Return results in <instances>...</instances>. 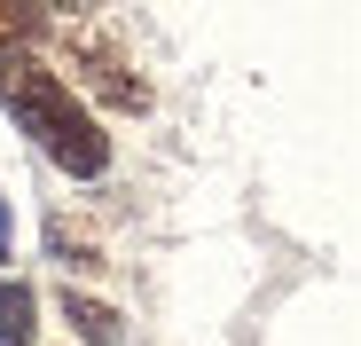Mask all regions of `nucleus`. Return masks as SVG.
<instances>
[{"label":"nucleus","instance_id":"f257e3e1","mask_svg":"<svg viewBox=\"0 0 361 346\" xmlns=\"http://www.w3.org/2000/svg\"><path fill=\"white\" fill-rule=\"evenodd\" d=\"M0 110L39 142V157L47 165H63L71 181H94V173H110V134L87 119V102L55 79V71H39L32 55H8L0 64Z\"/></svg>","mask_w":361,"mask_h":346},{"label":"nucleus","instance_id":"f03ea898","mask_svg":"<svg viewBox=\"0 0 361 346\" xmlns=\"http://www.w3.org/2000/svg\"><path fill=\"white\" fill-rule=\"evenodd\" d=\"M71 71H79V87H87L102 110H149V79H142L102 32H71Z\"/></svg>","mask_w":361,"mask_h":346},{"label":"nucleus","instance_id":"7ed1b4c3","mask_svg":"<svg viewBox=\"0 0 361 346\" xmlns=\"http://www.w3.org/2000/svg\"><path fill=\"white\" fill-rule=\"evenodd\" d=\"M63 323L79 330V346H126L118 307H102V299H87V292H63Z\"/></svg>","mask_w":361,"mask_h":346},{"label":"nucleus","instance_id":"20e7f679","mask_svg":"<svg viewBox=\"0 0 361 346\" xmlns=\"http://www.w3.org/2000/svg\"><path fill=\"white\" fill-rule=\"evenodd\" d=\"M32 40H39V8L32 0H0V64L8 55H32Z\"/></svg>","mask_w":361,"mask_h":346},{"label":"nucleus","instance_id":"39448f33","mask_svg":"<svg viewBox=\"0 0 361 346\" xmlns=\"http://www.w3.org/2000/svg\"><path fill=\"white\" fill-rule=\"evenodd\" d=\"M0 346H32V292L0 275Z\"/></svg>","mask_w":361,"mask_h":346},{"label":"nucleus","instance_id":"423d86ee","mask_svg":"<svg viewBox=\"0 0 361 346\" xmlns=\"http://www.w3.org/2000/svg\"><path fill=\"white\" fill-rule=\"evenodd\" d=\"M8 237H16V228H8V197H0V260H8Z\"/></svg>","mask_w":361,"mask_h":346},{"label":"nucleus","instance_id":"0eeeda50","mask_svg":"<svg viewBox=\"0 0 361 346\" xmlns=\"http://www.w3.org/2000/svg\"><path fill=\"white\" fill-rule=\"evenodd\" d=\"M32 8H87V0H32Z\"/></svg>","mask_w":361,"mask_h":346}]
</instances>
